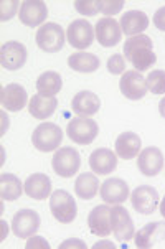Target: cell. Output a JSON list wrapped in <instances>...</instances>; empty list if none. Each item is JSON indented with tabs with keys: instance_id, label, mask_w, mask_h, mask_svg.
<instances>
[{
	"instance_id": "3957f363",
	"label": "cell",
	"mask_w": 165,
	"mask_h": 249,
	"mask_svg": "<svg viewBox=\"0 0 165 249\" xmlns=\"http://www.w3.org/2000/svg\"><path fill=\"white\" fill-rule=\"evenodd\" d=\"M65 30L55 22H46L37 32V45L41 52L56 53L65 46Z\"/></svg>"
},
{
	"instance_id": "44dd1931",
	"label": "cell",
	"mask_w": 165,
	"mask_h": 249,
	"mask_svg": "<svg viewBox=\"0 0 165 249\" xmlns=\"http://www.w3.org/2000/svg\"><path fill=\"white\" fill-rule=\"evenodd\" d=\"M25 193L33 200H46L52 196V180L45 174H33L25 181Z\"/></svg>"
},
{
	"instance_id": "cb8c5ba5",
	"label": "cell",
	"mask_w": 165,
	"mask_h": 249,
	"mask_svg": "<svg viewBox=\"0 0 165 249\" xmlns=\"http://www.w3.org/2000/svg\"><path fill=\"white\" fill-rule=\"evenodd\" d=\"M58 107V101L55 98H46V96L35 94L28 101V112L32 114L35 119L45 121L52 117Z\"/></svg>"
},
{
	"instance_id": "ab89813d",
	"label": "cell",
	"mask_w": 165,
	"mask_h": 249,
	"mask_svg": "<svg viewBox=\"0 0 165 249\" xmlns=\"http://www.w3.org/2000/svg\"><path fill=\"white\" fill-rule=\"evenodd\" d=\"M159 112H160V116L165 117V98L159 103Z\"/></svg>"
},
{
	"instance_id": "ac0fdd59",
	"label": "cell",
	"mask_w": 165,
	"mask_h": 249,
	"mask_svg": "<svg viewBox=\"0 0 165 249\" xmlns=\"http://www.w3.org/2000/svg\"><path fill=\"white\" fill-rule=\"evenodd\" d=\"M28 101L27 91L23 89V86L17 83L7 84L0 91V103H2L3 109H7L8 112H17L22 111Z\"/></svg>"
},
{
	"instance_id": "7a4b0ae2",
	"label": "cell",
	"mask_w": 165,
	"mask_h": 249,
	"mask_svg": "<svg viewBox=\"0 0 165 249\" xmlns=\"http://www.w3.org/2000/svg\"><path fill=\"white\" fill-rule=\"evenodd\" d=\"M63 141V132L60 125L53 122H43L37 125V129L32 134L33 147L40 152H55L60 149Z\"/></svg>"
},
{
	"instance_id": "d4e9b609",
	"label": "cell",
	"mask_w": 165,
	"mask_h": 249,
	"mask_svg": "<svg viewBox=\"0 0 165 249\" xmlns=\"http://www.w3.org/2000/svg\"><path fill=\"white\" fill-rule=\"evenodd\" d=\"M165 234V223L155 221V223H149L142 228L141 231H137L134 236L135 241V248L137 249H147L152 248L155 243V239L160 238V236Z\"/></svg>"
},
{
	"instance_id": "30bf717a",
	"label": "cell",
	"mask_w": 165,
	"mask_h": 249,
	"mask_svg": "<svg viewBox=\"0 0 165 249\" xmlns=\"http://www.w3.org/2000/svg\"><path fill=\"white\" fill-rule=\"evenodd\" d=\"M66 38L71 46H74L78 50H84L88 46H91L92 41H94V28L84 18L73 20L66 30Z\"/></svg>"
},
{
	"instance_id": "4dcf8cb0",
	"label": "cell",
	"mask_w": 165,
	"mask_h": 249,
	"mask_svg": "<svg viewBox=\"0 0 165 249\" xmlns=\"http://www.w3.org/2000/svg\"><path fill=\"white\" fill-rule=\"evenodd\" d=\"M22 3L17 0H2L0 2V22H8L17 12H20Z\"/></svg>"
},
{
	"instance_id": "83f0119b",
	"label": "cell",
	"mask_w": 165,
	"mask_h": 249,
	"mask_svg": "<svg viewBox=\"0 0 165 249\" xmlns=\"http://www.w3.org/2000/svg\"><path fill=\"white\" fill-rule=\"evenodd\" d=\"M99 180L96 174H81L74 181V193L81 200H92L99 192Z\"/></svg>"
},
{
	"instance_id": "836d02e7",
	"label": "cell",
	"mask_w": 165,
	"mask_h": 249,
	"mask_svg": "<svg viewBox=\"0 0 165 249\" xmlns=\"http://www.w3.org/2000/svg\"><path fill=\"white\" fill-rule=\"evenodd\" d=\"M108 70L112 74H122L126 71V58L122 54H112V56H109Z\"/></svg>"
},
{
	"instance_id": "9a60e30c",
	"label": "cell",
	"mask_w": 165,
	"mask_h": 249,
	"mask_svg": "<svg viewBox=\"0 0 165 249\" xmlns=\"http://www.w3.org/2000/svg\"><path fill=\"white\" fill-rule=\"evenodd\" d=\"M137 167L144 177H155L164 168V154L157 147H147L137 155Z\"/></svg>"
},
{
	"instance_id": "5b68a950",
	"label": "cell",
	"mask_w": 165,
	"mask_h": 249,
	"mask_svg": "<svg viewBox=\"0 0 165 249\" xmlns=\"http://www.w3.org/2000/svg\"><path fill=\"white\" fill-rule=\"evenodd\" d=\"M53 172L61 178H71L81 167V157L73 147H63L55 152L52 159Z\"/></svg>"
},
{
	"instance_id": "74e56055",
	"label": "cell",
	"mask_w": 165,
	"mask_h": 249,
	"mask_svg": "<svg viewBox=\"0 0 165 249\" xmlns=\"http://www.w3.org/2000/svg\"><path fill=\"white\" fill-rule=\"evenodd\" d=\"M92 248H94V249H99V248H109V249H112V248H114V244H112V243H109V241H99V243H96Z\"/></svg>"
},
{
	"instance_id": "f546056e",
	"label": "cell",
	"mask_w": 165,
	"mask_h": 249,
	"mask_svg": "<svg viewBox=\"0 0 165 249\" xmlns=\"http://www.w3.org/2000/svg\"><path fill=\"white\" fill-rule=\"evenodd\" d=\"M147 89L152 94H165V71L164 70H154L147 74L146 78Z\"/></svg>"
},
{
	"instance_id": "d6986e66",
	"label": "cell",
	"mask_w": 165,
	"mask_h": 249,
	"mask_svg": "<svg viewBox=\"0 0 165 249\" xmlns=\"http://www.w3.org/2000/svg\"><path fill=\"white\" fill-rule=\"evenodd\" d=\"M90 167L96 175H109L117 168V154L109 149H96L90 155Z\"/></svg>"
},
{
	"instance_id": "f1b7e54d",
	"label": "cell",
	"mask_w": 165,
	"mask_h": 249,
	"mask_svg": "<svg viewBox=\"0 0 165 249\" xmlns=\"http://www.w3.org/2000/svg\"><path fill=\"white\" fill-rule=\"evenodd\" d=\"M68 66L78 73H94L99 68V60L92 53L78 52L68 58Z\"/></svg>"
},
{
	"instance_id": "7402d4cb",
	"label": "cell",
	"mask_w": 165,
	"mask_h": 249,
	"mask_svg": "<svg viewBox=\"0 0 165 249\" xmlns=\"http://www.w3.org/2000/svg\"><path fill=\"white\" fill-rule=\"evenodd\" d=\"M141 149H142V141L135 132H122L116 139V154L117 157L124 160L135 159L141 154Z\"/></svg>"
},
{
	"instance_id": "1f68e13d",
	"label": "cell",
	"mask_w": 165,
	"mask_h": 249,
	"mask_svg": "<svg viewBox=\"0 0 165 249\" xmlns=\"http://www.w3.org/2000/svg\"><path fill=\"white\" fill-rule=\"evenodd\" d=\"M74 7L81 15L92 17L99 12V0H76Z\"/></svg>"
},
{
	"instance_id": "60d3db41",
	"label": "cell",
	"mask_w": 165,
	"mask_h": 249,
	"mask_svg": "<svg viewBox=\"0 0 165 249\" xmlns=\"http://www.w3.org/2000/svg\"><path fill=\"white\" fill-rule=\"evenodd\" d=\"M160 213H162V216L165 218V195H164V198H162V201H160Z\"/></svg>"
},
{
	"instance_id": "5bb4252c",
	"label": "cell",
	"mask_w": 165,
	"mask_h": 249,
	"mask_svg": "<svg viewBox=\"0 0 165 249\" xmlns=\"http://www.w3.org/2000/svg\"><path fill=\"white\" fill-rule=\"evenodd\" d=\"M48 18V7L41 0H25L22 2L18 12V20L27 27H38L45 25V20Z\"/></svg>"
},
{
	"instance_id": "b9f144b4",
	"label": "cell",
	"mask_w": 165,
	"mask_h": 249,
	"mask_svg": "<svg viewBox=\"0 0 165 249\" xmlns=\"http://www.w3.org/2000/svg\"><path fill=\"white\" fill-rule=\"evenodd\" d=\"M2 226H3V233H2V239L5 238V223H2Z\"/></svg>"
},
{
	"instance_id": "ffe728a7",
	"label": "cell",
	"mask_w": 165,
	"mask_h": 249,
	"mask_svg": "<svg viewBox=\"0 0 165 249\" xmlns=\"http://www.w3.org/2000/svg\"><path fill=\"white\" fill-rule=\"evenodd\" d=\"M71 109L81 117H91L99 112L101 99L92 91H79L71 101Z\"/></svg>"
},
{
	"instance_id": "ba28073f",
	"label": "cell",
	"mask_w": 165,
	"mask_h": 249,
	"mask_svg": "<svg viewBox=\"0 0 165 249\" xmlns=\"http://www.w3.org/2000/svg\"><path fill=\"white\" fill-rule=\"evenodd\" d=\"M28 52L27 46L20 41H7L0 48V65L8 71H17L27 63Z\"/></svg>"
},
{
	"instance_id": "d590c367",
	"label": "cell",
	"mask_w": 165,
	"mask_h": 249,
	"mask_svg": "<svg viewBox=\"0 0 165 249\" xmlns=\"http://www.w3.org/2000/svg\"><path fill=\"white\" fill-rule=\"evenodd\" d=\"M154 25L159 30L165 32V7H160L154 14Z\"/></svg>"
},
{
	"instance_id": "8992f818",
	"label": "cell",
	"mask_w": 165,
	"mask_h": 249,
	"mask_svg": "<svg viewBox=\"0 0 165 249\" xmlns=\"http://www.w3.org/2000/svg\"><path fill=\"white\" fill-rule=\"evenodd\" d=\"M99 127L94 121L90 117H74L73 121H70L66 127L68 137L73 142L79 143V145H90V143L98 137Z\"/></svg>"
},
{
	"instance_id": "4fadbf2b",
	"label": "cell",
	"mask_w": 165,
	"mask_h": 249,
	"mask_svg": "<svg viewBox=\"0 0 165 249\" xmlns=\"http://www.w3.org/2000/svg\"><path fill=\"white\" fill-rule=\"evenodd\" d=\"M94 35L101 46L109 48V46H116L122 40V28L117 20L111 18V17H104L96 23Z\"/></svg>"
},
{
	"instance_id": "4316f807",
	"label": "cell",
	"mask_w": 165,
	"mask_h": 249,
	"mask_svg": "<svg viewBox=\"0 0 165 249\" xmlns=\"http://www.w3.org/2000/svg\"><path fill=\"white\" fill-rule=\"evenodd\" d=\"M25 193V185L14 174L0 175V195L3 201H15Z\"/></svg>"
},
{
	"instance_id": "2e32d148",
	"label": "cell",
	"mask_w": 165,
	"mask_h": 249,
	"mask_svg": "<svg viewBox=\"0 0 165 249\" xmlns=\"http://www.w3.org/2000/svg\"><path fill=\"white\" fill-rule=\"evenodd\" d=\"M129 185L122 178H108L99 188L101 198L108 205H122L129 198Z\"/></svg>"
},
{
	"instance_id": "6da1fadb",
	"label": "cell",
	"mask_w": 165,
	"mask_h": 249,
	"mask_svg": "<svg viewBox=\"0 0 165 249\" xmlns=\"http://www.w3.org/2000/svg\"><path fill=\"white\" fill-rule=\"evenodd\" d=\"M152 40L147 35H135L130 36L124 45V58L132 63L134 70L142 73V71L150 70L157 61L154 50H152Z\"/></svg>"
},
{
	"instance_id": "277c9868",
	"label": "cell",
	"mask_w": 165,
	"mask_h": 249,
	"mask_svg": "<svg viewBox=\"0 0 165 249\" xmlns=\"http://www.w3.org/2000/svg\"><path fill=\"white\" fill-rule=\"evenodd\" d=\"M50 210H52L55 219L63 223V225L73 223L76 214H78L76 201L65 190H56V192L52 193V196H50Z\"/></svg>"
},
{
	"instance_id": "8fae6325",
	"label": "cell",
	"mask_w": 165,
	"mask_h": 249,
	"mask_svg": "<svg viewBox=\"0 0 165 249\" xmlns=\"http://www.w3.org/2000/svg\"><path fill=\"white\" fill-rule=\"evenodd\" d=\"M119 89L122 92L124 98H128L130 101H139L147 94V83L146 78L142 76V73L135 70L124 71L121 76L119 81Z\"/></svg>"
},
{
	"instance_id": "e575fe53",
	"label": "cell",
	"mask_w": 165,
	"mask_h": 249,
	"mask_svg": "<svg viewBox=\"0 0 165 249\" xmlns=\"http://www.w3.org/2000/svg\"><path fill=\"white\" fill-rule=\"evenodd\" d=\"M27 249H33V248H41V249H50V244L46 239H43L41 236H35L33 234L32 238H28L27 244H25Z\"/></svg>"
},
{
	"instance_id": "9c48e42d",
	"label": "cell",
	"mask_w": 165,
	"mask_h": 249,
	"mask_svg": "<svg viewBox=\"0 0 165 249\" xmlns=\"http://www.w3.org/2000/svg\"><path fill=\"white\" fill-rule=\"evenodd\" d=\"M159 192L150 185H141L130 193L132 208L141 214H152L160 205Z\"/></svg>"
},
{
	"instance_id": "8d00e7d4",
	"label": "cell",
	"mask_w": 165,
	"mask_h": 249,
	"mask_svg": "<svg viewBox=\"0 0 165 249\" xmlns=\"http://www.w3.org/2000/svg\"><path fill=\"white\" fill-rule=\"evenodd\" d=\"M68 248H79V249H84L86 244H84L81 239H66L60 244V249H68Z\"/></svg>"
},
{
	"instance_id": "52a82bcc",
	"label": "cell",
	"mask_w": 165,
	"mask_h": 249,
	"mask_svg": "<svg viewBox=\"0 0 165 249\" xmlns=\"http://www.w3.org/2000/svg\"><path fill=\"white\" fill-rule=\"evenodd\" d=\"M38 228H40V214L35 210H20V212L15 213L14 219H12V231L20 239L32 238L33 234H37Z\"/></svg>"
},
{
	"instance_id": "603a6c76",
	"label": "cell",
	"mask_w": 165,
	"mask_h": 249,
	"mask_svg": "<svg viewBox=\"0 0 165 249\" xmlns=\"http://www.w3.org/2000/svg\"><path fill=\"white\" fill-rule=\"evenodd\" d=\"M119 25L122 28V33L129 36H135L142 35V32H146V28L149 27V18L141 10H129L121 17Z\"/></svg>"
},
{
	"instance_id": "f35d334b",
	"label": "cell",
	"mask_w": 165,
	"mask_h": 249,
	"mask_svg": "<svg viewBox=\"0 0 165 249\" xmlns=\"http://www.w3.org/2000/svg\"><path fill=\"white\" fill-rule=\"evenodd\" d=\"M7 129H8V117L5 116V112H2V132H0V134L3 136Z\"/></svg>"
},
{
	"instance_id": "7c38bea8",
	"label": "cell",
	"mask_w": 165,
	"mask_h": 249,
	"mask_svg": "<svg viewBox=\"0 0 165 249\" xmlns=\"http://www.w3.org/2000/svg\"><path fill=\"white\" fill-rule=\"evenodd\" d=\"M111 226L117 241H130L135 236L132 219H130L128 210L121 205L111 206Z\"/></svg>"
},
{
	"instance_id": "484cf974",
	"label": "cell",
	"mask_w": 165,
	"mask_h": 249,
	"mask_svg": "<svg viewBox=\"0 0 165 249\" xmlns=\"http://www.w3.org/2000/svg\"><path fill=\"white\" fill-rule=\"evenodd\" d=\"M63 88V79L60 73L56 71H46V73L40 74L37 79V89L38 94L46 96V98H55Z\"/></svg>"
},
{
	"instance_id": "e0dca14e",
	"label": "cell",
	"mask_w": 165,
	"mask_h": 249,
	"mask_svg": "<svg viewBox=\"0 0 165 249\" xmlns=\"http://www.w3.org/2000/svg\"><path fill=\"white\" fill-rule=\"evenodd\" d=\"M88 226L90 231L96 236H109L112 233V226H111V206L108 203L96 206L92 208V212L88 216Z\"/></svg>"
},
{
	"instance_id": "d6a6232c",
	"label": "cell",
	"mask_w": 165,
	"mask_h": 249,
	"mask_svg": "<svg viewBox=\"0 0 165 249\" xmlns=\"http://www.w3.org/2000/svg\"><path fill=\"white\" fill-rule=\"evenodd\" d=\"M124 7L122 0H99V12L104 14L106 17H111L119 14Z\"/></svg>"
}]
</instances>
